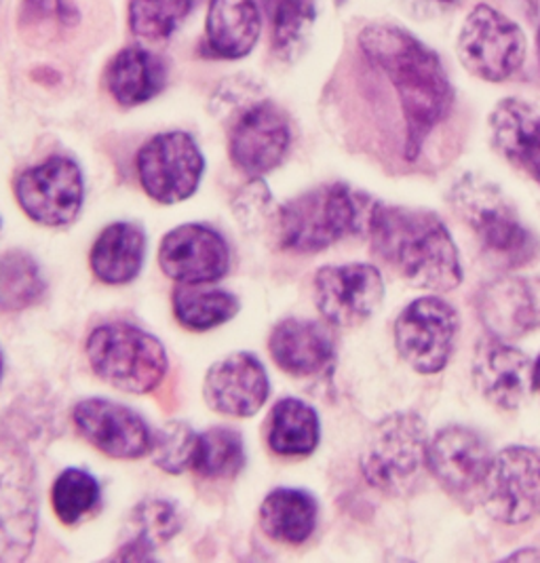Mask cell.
<instances>
[{
  "label": "cell",
  "mask_w": 540,
  "mask_h": 563,
  "mask_svg": "<svg viewBox=\"0 0 540 563\" xmlns=\"http://www.w3.org/2000/svg\"><path fill=\"white\" fill-rule=\"evenodd\" d=\"M146 254V234L129 222H114L103 229L91 250V271L100 282L123 285L133 282Z\"/></svg>",
  "instance_id": "cell-24"
},
{
  "label": "cell",
  "mask_w": 540,
  "mask_h": 563,
  "mask_svg": "<svg viewBox=\"0 0 540 563\" xmlns=\"http://www.w3.org/2000/svg\"><path fill=\"white\" fill-rule=\"evenodd\" d=\"M273 197L268 188L262 181H252L247 188L241 190V195L234 201V213L243 229L257 231L262 229L271 218Z\"/></svg>",
  "instance_id": "cell-36"
},
{
  "label": "cell",
  "mask_w": 540,
  "mask_h": 563,
  "mask_svg": "<svg viewBox=\"0 0 540 563\" xmlns=\"http://www.w3.org/2000/svg\"><path fill=\"white\" fill-rule=\"evenodd\" d=\"M459 314L438 296L414 300L395 323V346L418 374H438L452 357Z\"/></svg>",
  "instance_id": "cell-10"
},
{
  "label": "cell",
  "mask_w": 540,
  "mask_h": 563,
  "mask_svg": "<svg viewBox=\"0 0 540 563\" xmlns=\"http://www.w3.org/2000/svg\"><path fill=\"white\" fill-rule=\"evenodd\" d=\"M450 201L492 260L519 268L539 256L537 236L524 227L498 186L477 176H464L452 188Z\"/></svg>",
  "instance_id": "cell-4"
},
{
  "label": "cell",
  "mask_w": 540,
  "mask_h": 563,
  "mask_svg": "<svg viewBox=\"0 0 540 563\" xmlns=\"http://www.w3.org/2000/svg\"><path fill=\"white\" fill-rule=\"evenodd\" d=\"M473 380L492 406L498 410H515L532 386V363L519 349L492 335L477 346Z\"/></svg>",
  "instance_id": "cell-20"
},
{
  "label": "cell",
  "mask_w": 540,
  "mask_h": 563,
  "mask_svg": "<svg viewBox=\"0 0 540 563\" xmlns=\"http://www.w3.org/2000/svg\"><path fill=\"white\" fill-rule=\"evenodd\" d=\"M174 312L181 328L190 332L213 330L239 312V300L224 289L184 285L174 294Z\"/></svg>",
  "instance_id": "cell-28"
},
{
  "label": "cell",
  "mask_w": 540,
  "mask_h": 563,
  "mask_svg": "<svg viewBox=\"0 0 540 563\" xmlns=\"http://www.w3.org/2000/svg\"><path fill=\"white\" fill-rule=\"evenodd\" d=\"M441 2H452V0H441Z\"/></svg>",
  "instance_id": "cell-41"
},
{
  "label": "cell",
  "mask_w": 540,
  "mask_h": 563,
  "mask_svg": "<svg viewBox=\"0 0 540 563\" xmlns=\"http://www.w3.org/2000/svg\"><path fill=\"white\" fill-rule=\"evenodd\" d=\"M271 26H273V52L282 59H296L315 24L312 0H266Z\"/></svg>",
  "instance_id": "cell-31"
},
{
  "label": "cell",
  "mask_w": 540,
  "mask_h": 563,
  "mask_svg": "<svg viewBox=\"0 0 540 563\" xmlns=\"http://www.w3.org/2000/svg\"><path fill=\"white\" fill-rule=\"evenodd\" d=\"M53 511L66 526H73L100 503V484L80 468H66L53 484Z\"/></svg>",
  "instance_id": "cell-34"
},
{
  "label": "cell",
  "mask_w": 540,
  "mask_h": 563,
  "mask_svg": "<svg viewBox=\"0 0 540 563\" xmlns=\"http://www.w3.org/2000/svg\"><path fill=\"white\" fill-rule=\"evenodd\" d=\"M456 52L473 77L503 82L521 68L526 59V36L514 20L482 2L466 15Z\"/></svg>",
  "instance_id": "cell-7"
},
{
  "label": "cell",
  "mask_w": 540,
  "mask_h": 563,
  "mask_svg": "<svg viewBox=\"0 0 540 563\" xmlns=\"http://www.w3.org/2000/svg\"><path fill=\"white\" fill-rule=\"evenodd\" d=\"M192 0H131L129 26L137 38L165 41L190 13Z\"/></svg>",
  "instance_id": "cell-33"
},
{
  "label": "cell",
  "mask_w": 540,
  "mask_h": 563,
  "mask_svg": "<svg viewBox=\"0 0 540 563\" xmlns=\"http://www.w3.org/2000/svg\"><path fill=\"white\" fill-rule=\"evenodd\" d=\"M206 161L197 142L181 131L153 137L137 154V176L146 195L163 206L192 197L203 178Z\"/></svg>",
  "instance_id": "cell-9"
},
{
  "label": "cell",
  "mask_w": 540,
  "mask_h": 563,
  "mask_svg": "<svg viewBox=\"0 0 540 563\" xmlns=\"http://www.w3.org/2000/svg\"><path fill=\"white\" fill-rule=\"evenodd\" d=\"M158 264L181 285L220 282L231 266V252L220 232L203 224H184L165 234Z\"/></svg>",
  "instance_id": "cell-14"
},
{
  "label": "cell",
  "mask_w": 540,
  "mask_h": 563,
  "mask_svg": "<svg viewBox=\"0 0 540 563\" xmlns=\"http://www.w3.org/2000/svg\"><path fill=\"white\" fill-rule=\"evenodd\" d=\"M539 53H540V30H539Z\"/></svg>",
  "instance_id": "cell-40"
},
{
  "label": "cell",
  "mask_w": 540,
  "mask_h": 563,
  "mask_svg": "<svg viewBox=\"0 0 540 563\" xmlns=\"http://www.w3.org/2000/svg\"><path fill=\"white\" fill-rule=\"evenodd\" d=\"M87 358L103 383L131 395L155 390L167 372L163 344L128 323H110L91 333Z\"/></svg>",
  "instance_id": "cell-5"
},
{
  "label": "cell",
  "mask_w": 540,
  "mask_h": 563,
  "mask_svg": "<svg viewBox=\"0 0 540 563\" xmlns=\"http://www.w3.org/2000/svg\"><path fill=\"white\" fill-rule=\"evenodd\" d=\"M489 131L496 151L540 184V110L517 98L503 100L489 114Z\"/></svg>",
  "instance_id": "cell-21"
},
{
  "label": "cell",
  "mask_w": 540,
  "mask_h": 563,
  "mask_svg": "<svg viewBox=\"0 0 540 563\" xmlns=\"http://www.w3.org/2000/svg\"><path fill=\"white\" fill-rule=\"evenodd\" d=\"M245 466L243 439L227 427H216L197 439L192 468L207 479H229Z\"/></svg>",
  "instance_id": "cell-32"
},
{
  "label": "cell",
  "mask_w": 540,
  "mask_h": 563,
  "mask_svg": "<svg viewBox=\"0 0 540 563\" xmlns=\"http://www.w3.org/2000/svg\"><path fill=\"white\" fill-rule=\"evenodd\" d=\"M429 471L454 496L480 492L488 475V445L466 427H445L429 443Z\"/></svg>",
  "instance_id": "cell-17"
},
{
  "label": "cell",
  "mask_w": 540,
  "mask_h": 563,
  "mask_svg": "<svg viewBox=\"0 0 540 563\" xmlns=\"http://www.w3.org/2000/svg\"><path fill=\"white\" fill-rule=\"evenodd\" d=\"M2 363H4V361H2V351H0V376H2Z\"/></svg>",
  "instance_id": "cell-39"
},
{
  "label": "cell",
  "mask_w": 540,
  "mask_h": 563,
  "mask_svg": "<svg viewBox=\"0 0 540 563\" xmlns=\"http://www.w3.org/2000/svg\"><path fill=\"white\" fill-rule=\"evenodd\" d=\"M367 234L374 252L416 287L452 291L463 283L459 247L436 213L376 203Z\"/></svg>",
  "instance_id": "cell-2"
},
{
  "label": "cell",
  "mask_w": 540,
  "mask_h": 563,
  "mask_svg": "<svg viewBox=\"0 0 540 563\" xmlns=\"http://www.w3.org/2000/svg\"><path fill=\"white\" fill-rule=\"evenodd\" d=\"M385 298V282L372 264L326 266L315 277V305L323 319L340 328L365 323Z\"/></svg>",
  "instance_id": "cell-13"
},
{
  "label": "cell",
  "mask_w": 540,
  "mask_h": 563,
  "mask_svg": "<svg viewBox=\"0 0 540 563\" xmlns=\"http://www.w3.org/2000/svg\"><path fill=\"white\" fill-rule=\"evenodd\" d=\"M360 47L397 91L408 128L406 154L414 161L429 133L454 106V91L443 64L412 32L393 24L365 27L360 34Z\"/></svg>",
  "instance_id": "cell-1"
},
{
  "label": "cell",
  "mask_w": 540,
  "mask_h": 563,
  "mask_svg": "<svg viewBox=\"0 0 540 563\" xmlns=\"http://www.w3.org/2000/svg\"><path fill=\"white\" fill-rule=\"evenodd\" d=\"M429 441L422 418L393 413L378 422L365 443L361 471L370 486L390 494H410L425 466L429 468Z\"/></svg>",
  "instance_id": "cell-6"
},
{
  "label": "cell",
  "mask_w": 540,
  "mask_h": 563,
  "mask_svg": "<svg viewBox=\"0 0 540 563\" xmlns=\"http://www.w3.org/2000/svg\"><path fill=\"white\" fill-rule=\"evenodd\" d=\"M45 294V279L36 260L26 252L0 256V312H20Z\"/></svg>",
  "instance_id": "cell-29"
},
{
  "label": "cell",
  "mask_w": 540,
  "mask_h": 563,
  "mask_svg": "<svg viewBox=\"0 0 540 563\" xmlns=\"http://www.w3.org/2000/svg\"><path fill=\"white\" fill-rule=\"evenodd\" d=\"M32 462L22 448L0 439V562L26 560L36 537Z\"/></svg>",
  "instance_id": "cell-8"
},
{
  "label": "cell",
  "mask_w": 540,
  "mask_h": 563,
  "mask_svg": "<svg viewBox=\"0 0 540 563\" xmlns=\"http://www.w3.org/2000/svg\"><path fill=\"white\" fill-rule=\"evenodd\" d=\"M376 201L346 184L309 190L277 211V236L284 250L296 254L321 252L344 236L370 229Z\"/></svg>",
  "instance_id": "cell-3"
},
{
  "label": "cell",
  "mask_w": 540,
  "mask_h": 563,
  "mask_svg": "<svg viewBox=\"0 0 540 563\" xmlns=\"http://www.w3.org/2000/svg\"><path fill=\"white\" fill-rule=\"evenodd\" d=\"M73 418L78 433L110 459L135 461L153 448V433L146 420L121 404L85 399L75 408Z\"/></svg>",
  "instance_id": "cell-15"
},
{
  "label": "cell",
  "mask_w": 540,
  "mask_h": 563,
  "mask_svg": "<svg viewBox=\"0 0 540 563\" xmlns=\"http://www.w3.org/2000/svg\"><path fill=\"white\" fill-rule=\"evenodd\" d=\"M15 197L30 220L68 227L77 220L85 199L82 174L73 158L52 156L18 178Z\"/></svg>",
  "instance_id": "cell-12"
},
{
  "label": "cell",
  "mask_w": 540,
  "mask_h": 563,
  "mask_svg": "<svg viewBox=\"0 0 540 563\" xmlns=\"http://www.w3.org/2000/svg\"><path fill=\"white\" fill-rule=\"evenodd\" d=\"M165 68L163 62L140 47L119 53L108 68V87L121 106H140L163 91Z\"/></svg>",
  "instance_id": "cell-26"
},
{
  "label": "cell",
  "mask_w": 540,
  "mask_h": 563,
  "mask_svg": "<svg viewBox=\"0 0 540 563\" xmlns=\"http://www.w3.org/2000/svg\"><path fill=\"white\" fill-rule=\"evenodd\" d=\"M0 224H2V222H0Z\"/></svg>",
  "instance_id": "cell-42"
},
{
  "label": "cell",
  "mask_w": 540,
  "mask_h": 563,
  "mask_svg": "<svg viewBox=\"0 0 540 563\" xmlns=\"http://www.w3.org/2000/svg\"><path fill=\"white\" fill-rule=\"evenodd\" d=\"M321 437L319 416L300 399H282L268 418V445L279 456H309Z\"/></svg>",
  "instance_id": "cell-27"
},
{
  "label": "cell",
  "mask_w": 540,
  "mask_h": 563,
  "mask_svg": "<svg viewBox=\"0 0 540 563\" xmlns=\"http://www.w3.org/2000/svg\"><path fill=\"white\" fill-rule=\"evenodd\" d=\"M484 503L489 515L509 526H519L540 515V454L514 445L489 462L484 482Z\"/></svg>",
  "instance_id": "cell-11"
},
{
  "label": "cell",
  "mask_w": 540,
  "mask_h": 563,
  "mask_svg": "<svg viewBox=\"0 0 540 563\" xmlns=\"http://www.w3.org/2000/svg\"><path fill=\"white\" fill-rule=\"evenodd\" d=\"M509 560H532V562H540V551H519V553H515L511 555Z\"/></svg>",
  "instance_id": "cell-37"
},
{
  "label": "cell",
  "mask_w": 540,
  "mask_h": 563,
  "mask_svg": "<svg viewBox=\"0 0 540 563\" xmlns=\"http://www.w3.org/2000/svg\"><path fill=\"white\" fill-rule=\"evenodd\" d=\"M275 363L291 376L321 374L334 358V340L328 328L305 319L282 321L268 340Z\"/></svg>",
  "instance_id": "cell-22"
},
{
  "label": "cell",
  "mask_w": 540,
  "mask_h": 563,
  "mask_svg": "<svg viewBox=\"0 0 540 563\" xmlns=\"http://www.w3.org/2000/svg\"><path fill=\"white\" fill-rule=\"evenodd\" d=\"M262 530L285 544H302L317 526V500L305 489L279 487L260 507Z\"/></svg>",
  "instance_id": "cell-25"
},
{
  "label": "cell",
  "mask_w": 540,
  "mask_h": 563,
  "mask_svg": "<svg viewBox=\"0 0 540 563\" xmlns=\"http://www.w3.org/2000/svg\"><path fill=\"white\" fill-rule=\"evenodd\" d=\"M207 45L216 57L239 59L256 47L262 30L254 0H211L207 11Z\"/></svg>",
  "instance_id": "cell-23"
},
{
  "label": "cell",
  "mask_w": 540,
  "mask_h": 563,
  "mask_svg": "<svg viewBox=\"0 0 540 563\" xmlns=\"http://www.w3.org/2000/svg\"><path fill=\"white\" fill-rule=\"evenodd\" d=\"M480 319L489 335L515 340L540 328V277H503L482 287Z\"/></svg>",
  "instance_id": "cell-19"
},
{
  "label": "cell",
  "mask_w": 540,
  "mask_h": 563,
  "mask_svg": "<svg viewBox=\"0 0 540 563\" xmlns=\"http://www.w3.org/2000/svg\"><path fill=\"white\" fill-rule=\"evenodd\" d=\"M532 388L540 393V357L537 358V363L532 365Z\"/></svg>",
  "instance_id": "cell-38"
},
{
  "label": "cell",
  "mask_w": 540,
  "mask_h": 563,
  "mask_svg": "<svg viewBox=\"0 0 540 563\" xmlns=\"http://www.w3.org/2000/svg\"><path fill=\"white\" fill-rule=\"evenodd\" d=\"M289 142L291 133L284 112L275 103H254L232 125V163L250 176H264L282 165Z\"/></svg>",
  "instance_id": "cell-16"
},
{
  "label": "cell",
  "mask_w": 540,
  "mask_h": 563,
  "mask_svg": "<svg viewBox=\"0 0 540 563\" xmlns=\"http://www.w3.org/2000/svg\"><path fill=\"white\" fill-rule=\"evenodd\" d=\"M135 537L125 544L117 558L121 560H146L158 544L180 532L178 509L165 500H148L133 512Z\"/></svg>",
  "instance_id": "cell-30"
},
{
  "label": "cell",
  "mask_w": 540,
  "mask_h": 563,
  "mask_svg": "<svg viewBox=\"0 0 540 563\" xmlns=\"http://www.w3.org/2000/svg\"><path fill=\"white\" fill-rule=\"evenodd\" d=\"M199 435L186 422H169L153 435V461L165 473L178 475L192 468Z\"/></svg>",
  "instance_id": "cell-35"
},
{
  "label": "cell",
  "mask_w": 540,
  "mask_h": 563,
  "mask_svg": "<svg viewBox=\"0 0 540 563\" xmlns=\"http://www.w3.org/2000/svg\"><path fill=\"white\" fill-rule=\"evenodd\" d=\"M203 390L211 410L234 418H250L266 404L271 385L256 355L232 353L209 367Z\"/></svg>",
  "instance_id": "cell-18"
}]
</instances>
